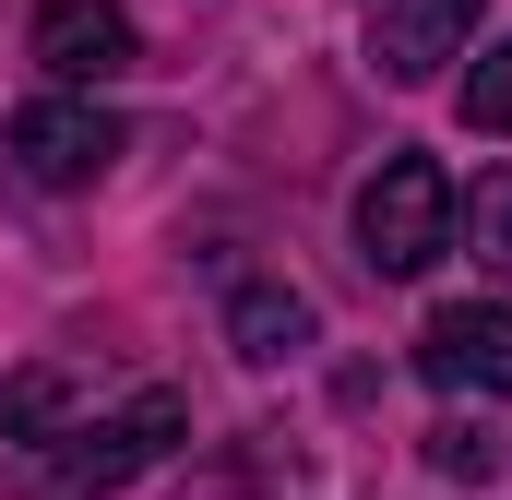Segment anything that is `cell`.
Returning <instances> with one entry per match:
<instances>
[{"label":"cell","instance_id":"6da1fadb","mask_svg":"<svg viewBox=\"0 0 512 500\" xmlns=\"http://www.w3.org/2000/svg\"><path fill=\"white\" fill-rule=\"evenodd\" d=\"M179 441H191V393H179V381H143V393H120L108 417H84V429L48 441V489L108 500V489H131V477H155Z\"/></svg>","mask_w":512,"mask_h":500},{"label":"cell","instance_id":"7a4b0ae2","mask_svg":"<svg viewBox=\"0 0 512 500\" xmlns=\"http://www.w3.org/2000/svg\"><path fill=\"white\" fill-rule=\"evenodd\" d=\"M441 250H453V179H441V155L405 143V155H382V179L358 191V262L405 286V274H429Z\"/></svg>","mask_w":512,"mask_h":500},{"label":"cell","instance_id":"3957f363","mask_svg":"<svg viewBox=\"0 0 512 500\" xmlns=\"http://www.w3.org/2000/svg\"><path fill=\"white\" fill-rule=\"evenodd\" d=\"M0 143H12V167H24L36 191H84V179H108L120 120H108V108H84V96H24V108L0 120Z\"/></svg>","mask_w":512,"mask_h":500},{"label":"cell","instance_id":"277c9868","mask_svg":"<svg viewBox=\"0 0 512 500\" xmlns=\"http://www.w3.org/2000/svg\"><path fill=\"white\" fill-rule=\"evenodd\" d=\"M477 12H489V0H382V12H370V72H382V84H441V72L465 60Z\"/></svg>","mask_w":512,"mask_h":500},{"label":"cell","instance_id":"5b68a950","mask_svg":"<svg viewBox=\"0 0 512 500\" xmlns=\"http://www.w3.org/2000/svg\"><path fill=\"white\" fill-rule=\"evenodd\" d=\"M417 370L441 381V393H512V310H489V298L429 310L417 322Z\"/></svg>","mask_w":512,"mask_h":500},{"label":"cell","instance_id":"8992f818","mask_svg":"<svg viewBox=\"0 0 512 500\" xmlns=\"http://www.w3.org/2000/svg\"><path fill=\"white\" fill-rule=\"evenodd\" d=\"M131 60H143V36H131L120 0H48L36 12V72L48 84H120Z\"/></svg>","mask_w":512,"mask_h":500},{"label":"cell","instance_id":"52a82bcc","mask_svg":"<svg viewBox=\"0 0 512 500\" xmlns=\"http://www.w3.org/2000/svg\"><path fill=\"white\" fill-rule=\"evenodd\" d=\"M310 334H322V310H310L298 286H239V298H227V346H239L251 370H274V358H298Z\"/></svg>","mask_w":512,"mask_h":500},{"label":"cell","instance_id":"ba28073f","mask_svg":"<svg viewBox=\"0 0 512 500\" xmlns=\"http://www.w3.org/2000/svg\"><path fill=\"white\" fill-rule=\"evenodd\" d=\"M60 417H72V370H12L0 381V441H60Z\"/></svg>","mask_w":512,"mask_h":500},{"label":"cell","instance_id":"9c48e42d","mask_svg":"<svg viewBox=\"0 0 512 500\" xmlns=\"http://www.w3.org/2000/svg\"><path fill=\"white\" fill-rule=\"evenodd\" d=\"M453 239H477V262L512 286V167H489L477 191H453Z\"/></svg>","mask_w":512,"mask_h":500},{"label":"cell","instance_id":"30bf717a","mask_svg":"<svg viewBox=\"0 0 512 500\" xmlns=\"http://www.w3.org/2000/svg\"><path fill=\"white\" fill-rule=\"evenodd\" d=\"M453 108H465V131H489V143L512 131V36H489V48L465 60V84H453Z\"/></svg>","mask_w":512,"mask_h":500},{"label":"cell","instance_id":"8fae6325","mask_svg":"<svg viewBox=\"0 0 512 500\" xmlns=\"http://www.w3.org/2000/svg\"><path fill=\"white\" fill-rule=\"evenodd\" d=\"M429 465H441V477H477V489H489V477L512 465V441H489L477 417H441V429H429Z\"/></svg>","mask_w":512,"mask_h":500}]
</instances>
